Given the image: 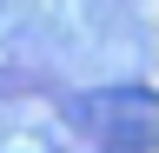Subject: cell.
Returning a JSON list of instances; mask_svg holds the SVG:
<instances>
[{"label":"cell","instance_id":"1","mask_svg":"<svg viewBox=\"0 0 159 153\" xmlns=\"http://www.w3.org/2000/svg\"><path fill=\"white\" fill-rule=\"evenodd\" d=\"M66 120L80 133H93L99 146H119V153H146L159 140V100H152V87H99V93H80V100L66 107Z\"/></svg>","mask_w":159,"mask_h":153}]
</instances>
